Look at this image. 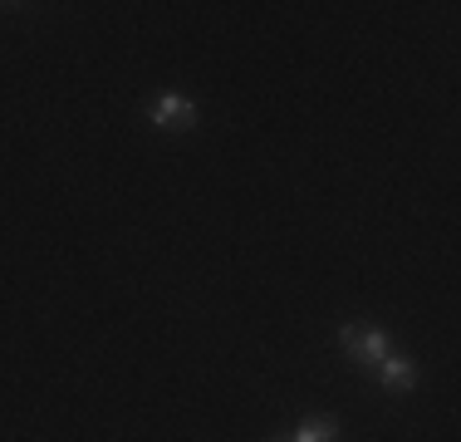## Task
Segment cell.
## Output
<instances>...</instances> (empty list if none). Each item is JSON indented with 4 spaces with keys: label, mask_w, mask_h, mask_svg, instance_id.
Segmentation results:
<instances>
[{
    "label": "cell",
    "mask_w": 461,
    "mask_h": 442,
    "mask_svg": "<svg viewBox=\"0 0 461 442\" xmlns=\"http://www.w3.org/2000/svg\"><path fill=\"white\" fill-rule=\"evenodd\" d=\"M339 349H344V359L358 364V369H378V364L393 354V339L383 335L378 325L348 319V325H339Z\"/></svg>",
    "instance_id": "6da1fadb"
},
{
    "label": "cell",
    "mask_w": 461,
    "mask_h": 442,
    "mask_svg": "<svg viewBox=\"0 0 461 442\" xmlns=\"http://www.w3.org/2000/svg\"><path fill=\"white\" fill-rule=\"evenodd\" d=\"M373 373H378V383H383L388 393H412V389H417V364L408 359V354H398V349H393Z\"/></svg>",
    "instance_id": "3957f363"
},
{
    "label": "cell",
    "mask_w": 461,
    "mask_h": 442,
    "mask_svg": "<svg viewBox=\"0 0 461 442\" xmlns=\"http://www.w3.org/2000/svg\"><path fill=\"white\" fill-rule=\"evenodd\" d=\"M339 437V418H304L300 428L290 433V442H334Z\"/></svg>",
    "instance_id": "277c9868"
},
{
    "label": "cell",
    "mask_w": 461,
    "mask_h": 442,
    "mask_svg": "<svg viewBox=\"0 0 461 442\" xmlns=\"http://www.w3.org/2000/svg\"><path fill=\"white\" fill-rule=\"evenodd\" d=\"M266 442H290V437H285V433H276V437H266Z\"/></svg>",
    "instance_id": "5b68a950"
},
{
    "label": "cell",
    "mask_w": 461,
    "mask_h": 442,
    "mask_svg": "<svg viewBox=\"0 0 461 442\" xmlns=\"http://www.w3.org/2000/svg\"><path fill=\"white\" fill-rule=\"evenodd\" d=\"M148 124L152 128H172V133H182V128H192L196 124V104L186 94H162L158 104L148 108Z\"/></svg>",
    "instance_id": "7a4b0ae2"
}]
</instances>
